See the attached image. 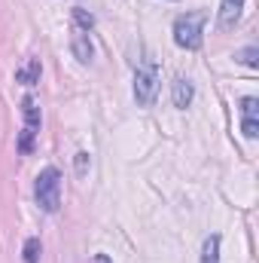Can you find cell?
<instances>
[{
  "mask_svg": "<svg viewBox=\"0 0 259 263\" xmlns=\"http://www.w3.org/2000/svg\"><path fill=\"white\" fill-rule=\"evenodd\" d=\"M204 22H207V12L204 9H192V12H183L174 18V43L180 49H201L204 43Z\"/></svg>",
  "mask_w": 259,
  "mask_h": 263,
  "instance_id": "obj_1",
  "label": "cell"
},
{
  "mask_svg": "<svg viewBox=\"0 0 259 263\" xmlns=\"http://www.w3.org/2000/svg\"><path fill=\"white\" fill-rule=\"evenodd\" d=\"M34 196H37V205H40L43 211H49V214L58 211V205H61V172H58L55 165H46V168L37 175V181H34Z\"/></svg>",
  "mask_w": 259,
  "mask_h": 263,
  "instance_id": "obj_2",
  "label": "cell"
},
{
  "mask_svg": "<svg viewBox=\"0 0 259 263\" xmlns=\"http://www.w3.org/2000/svg\"><path fill=\"white\" fill-rule=\"evenodd\" d=\"M156 95H159V65L146 59L134 73V101L140 107H149L156 101Z\"/></svg>",
  "mask_w": 259,
  "mask_h": 263,
  "instance_id": "obj_3",
  "label": "cell"
},
{
  "mask_svg": "<svg viewBox=\"0 0 259 263\" xmlns=\"http://www.w3.org/2000/svg\"><path fill=\"white\" fill-rule=\"evenodd\" d=\"M21 117H25V126H21V138H18V153H31L34 138L40 132V107L31 95L21 101Z\"/></svg>",
  "mask_w": 259,
  "mask_h": 263,
  "instance_id": "obj_4",
  "label": "cell"
},
{
  "mask_svg": "<svg viewBox=\"0 0 259 263\" xmlns=\"http://www.w3.org/2000/svg\"><path fill=\"white\" fill-rule=\"evenodd\" d=\"M241 132H244V138H250V141L259 135V101L253 95L241 98Z\"/></svg>",
  "mask_w": 259,
  "mask_h": 263,
  "instance_id": "obj_5",
  "label": "cell"
},
{
  "mask_svg": "<svg viewBox=\"0 0 259 263\" xmlns=\"http://www.w3.org/2000/svg\"><path fill=\"white\" fill-rule=\"evenodd\" d=\"M70 52H73V59H76L79 65H89V62L95 59V46H92L89 34L73 31V37H70Z\"/></svg>",
  "mask_w": 259,
  "mask_h": 263,
  "instance_id": "obj_6",
  "label": "cell"
},
{
  "mask_svg": "<svg viewBox=\"0 0 259 263\" xmlns=\"http://www.w3.org/2000/svg\"><path fill=\"white\" fill-rule=\"evenodd\" d=\"M171 98H174V107L186 110V107L192 104V98H195V86L186 80V77H177V80L171 83Z\"/></svg>",
  "mask_w": 259,
  "mask_h": 263,
  "instance_id": "obj_7",
  "label": "cell"
},
{
  "mask_svg": "<svg viewBox=\"0 0 259 263\" xmlns=\"http://www.w3.org/2000/svg\"><path fill=\"white\" fill-rule=\"evenodd\" d=\"M241 12H244V0H223L220 3V28L223 31H232L238 25Z\"/></svg>",
  "mask_w": 259,
  "mask_h": 263,
  "instance_id": "obj_8",
  "label": "cell"
},
{
  "mask_svg": "<svg viewBox=\"0 0 259 263\" xmlns=\"http://www.w3.org/2000/svg\"><path fill=\"white\" fill-rule=\"evenodd\" d=\"M40 59H28V65L18 67L15 70V83H25V86H34L37 80H40Z\"/></svg>",
  "mask_w": 259,
  "mask_h": 263,
  "instance_id": "obj_9",
  "label": "cell"
},
{
  "mask_svg": "<svg viewBox=\"0 0 259 263\" xmlns=\"http://www.w3.org/2000/svg\"><path fill=\"white\" fill-rule=\"evenodd\" d=\"M70 18H73V25H76V31H82V34H89V31L95 28V15H92L89 9H82V6H73V12H70Z\"/></svg>",
  "mask_w": 259,
  "mask_h": 263,
  "instance_id": "obj_10",
  "label": "cell"
},
{
  "mask_svg": "<svg viewBox=\"0 0 259 263\" xmlns=\"http://www.w3.org/2000/svg\"><path fill=\"white\" fill-rule=\"evenodd\" d=\"M201 263H220V236H207L201 245Z\"/></svg>",
  "mask_w": 259,
  "mask_h": 263,
  "instance_id": "obj_11",
  "label": "cell"
},
{
  "mask_svg": "<svg viewBox=\"0 0 259 263\" xmlns=\"http://www.w3.org/2000/svg\"><path fill=\"white\" fill-rule=\"evenodd\" d=\"M40 251H43L40 239H37V236H31V239L25 242V248H21V254H25V263H40Z\"/></svg>",
  "mask_w": 259,
  "mask_h": 263,
  "instance_id": "obj_12",
  "label": "cell"
},
{
  "mask_svg": "<svg viewBox=\"0 0 259 263\" xmlns=\"http://www.w3.org/2000/svg\"><path fill=\"white\" fill-rule=\"evenodd\" d=\"M235 59H238L241 65H247V67H256L259 65V49H256V46H247V49H241Z\"/></svg>",
  "mask_w": 259,
  "mask_h": 263,
  "instance_id": "obj_13",
  "label": "cell"
},
{
  "mask_svg": "<svg viewBox=\"0 0 259 263\" xmlns=\"http://www.w3.org/2000/svg\"><path fill=\"white\" fill-rule=\"evenodd\" d=\"M85 172H89V153H85V150H79V153H76V175L82 178Z\"/></svg>",
  "mask_w": 259,
  "mask_h": 263,
  "instance_id": "obj_14",
  "label": "cell"
},
{
  "mask_svg": "<svg viewBox=\"0 0 259 263\" xmlns=\"http://www.w3.org/2000/svg\"><path fill=\"white\" fill-rule=\"evenodd\" d=\"M92 263H113V260H110L107 254H95V257H92Z\"/></svg>",
  "mask_w": 259,
  "mask_h": 263,
  "instance_id": "obj_15",
  "label": "cell"
}]
</instances>
